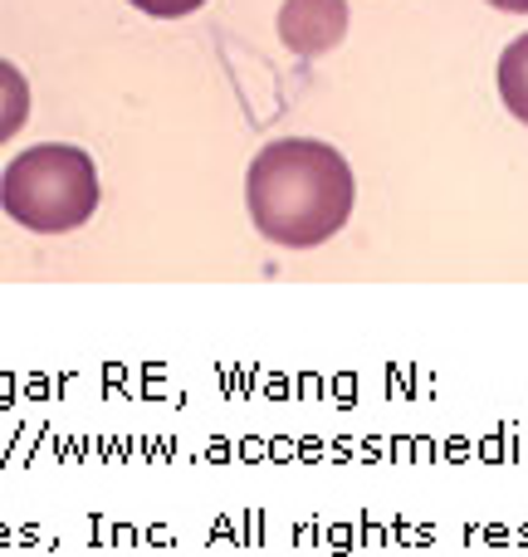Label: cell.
Returning a JSON list of instances; mask_svg holds the SVG:
<instances>
[{"label":"cell","mask_w":528,"mask_h":557,"mask_svg":"<svg viewBox=\"0 0 528 557\" xmlns=\"http://www.w3.org/2000/svg\"><path fill=\"white\" fill-rule=\"evenodd\" d=\"M127 5L152 15V20H182V15H196L206 0H127Z\"/></svg>","instance_id":"8992f818"},{"label":"cell","mask_w":528,"mask_h":557,"mask_svg":"<svg viewBox=\"0 0 528 557\" xmlns=\"http://www.w3.org/2000/svg\"><path fill=\"white\" fill-rule=\"evenodd\" d=\"M347 35V0H284L279 5V45L298 59H318Z\"/></svg>","instance_id":"3957f363"},{"label":"cell","mask_w":528,"mask_h":557,"mask_svg":"<svg viewBox=\"0 0 528 557\" xmlns=\"http://www.w3.org/2000/svg\"><path fill=\"white\" fill-rule=\"evenodd\" d=\"M245 206H250L255 231L269 245L314 250L353 221V166L328 143L279 137L265 152H255L250 172H245Z\"/></svg>","instance_id":"6da1fadb"},{"label":"cell","mask_w":528,"mask_h":557,"mask_svg":"<svg viewBox=\"0 0 528 557\" xmlns=\"http://www.w3.org/2000/svg\"><path fill=\"white\" fill-rule=\"evenodd\" d=\"M494 10H509V15H528V0H490Z\"/></svg>","instance_id":"52a82bcc"},{"label":"cell","mask_w":528,"mask_h":557,"mask_svg":"<svg viewBox=\"0 0 528 557\" xmlns=\"http://www.w3.org/2000/svg\"><path fill=\"white\" fill-rule=\"evenodd\" d=\"M29 123V84L10 59H0V147Z\"/></svg>","instance_id":"5b68a950"},{"label":"cell","mask_w":528,"mask_h":557,"mask_svg":"<svg viewBox=\"0 0 528 557\" xmlns=\"http://www.w3.org/2000/svg\"><path fill=\"white\" fill-rule=\"evenodd\" d=\"M500 98H504V108L528 127V35H519L500 54Z\"/></svg>","instance_id":"277c9868"},{"label":"cell","mask_w":528,"mask_h":557,"mask_svg":"<svg viewBox=\"0 0 528 557\" xmlns=\"http://www.w3.org/2000/svg\"><path fill=\"white\" fill-rule=\"evenodd\" d=\"M0 211L35 235H69L98 211L94 157L69 143H39L0 176Z\"/></svg>","instance_id":"7a4b0ae2"}]
</instances>
